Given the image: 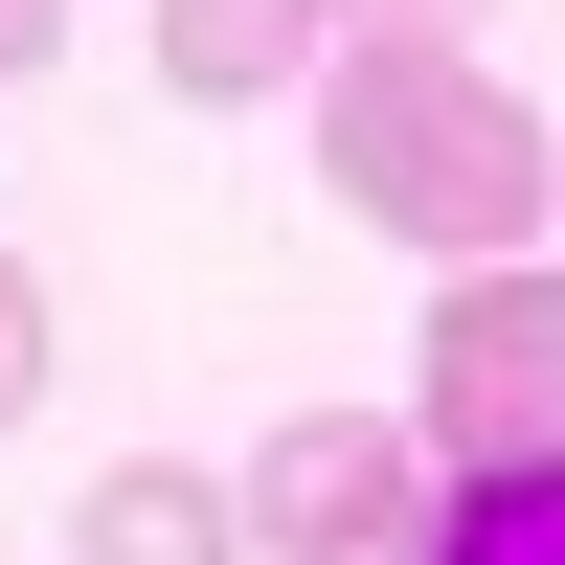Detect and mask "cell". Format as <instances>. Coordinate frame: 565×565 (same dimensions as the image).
Returning a JSON list of instances; mask_svg holds the SVG:
<instances>
[{"instance_id": "1", "label": "cell", "mask_w": 565, "mask_h": 565, "mask_svg": "<svg viewBox=\"0 0 565 565\" xmlns=\"http://www.w3.org/2000/svg\"><path fill=\"white\" fill-rule=\"evenodd\" d=\"M317 159H340V204L385 226V249H430V271H543L565 159L521 136V90H498L476 45H340Z\"/></svg>"}, {"instance_id": "2", "label": "cell", "mask_w": 565, "mask_h": 565, "mask_svg": "<svg viewBox=\"0 0 565 565\" xmlns=\"http://www.w3.org/2000/svg\"><path fill=\"white\" fill-rule=\"evenodd\" d=\"M407 430L452 476H565V271H452L430 362H407Z\"/></svg>"}, {"instance_id": "3", "label": "cell", "mask_w": 565, "mask_h": 565, "mask_svg": "<svg viewBox=\"0 0 565 565\" xmlns=\"http://www.w3.org/2000/svg\"><path fill=\"white\" fill-rule=\"evenodd\" d=\"M452 543V452L385 407H295L249 452V565H430Z\"/></svg>"}, {"instance_id": "4", "label": "cell", "mask_w": 565, "mask_h": 565, "mask_svg": "<svg viewBox=\"0 0 565 565\" xmlns=\"http://www.w3.org/2000/svg\"><path fill=\"white\" fill-rule=\"evenodd\" d=\"M68 565H249V476L136 452V476H90V498H68Z\"/></svg>"}, {"instance_id": "5", "label": "cell", "mask_w": 565, "mask_h": 565, "mask_svg": "<svg viewBox=\"0 0 565 565\" xmlns=\"http://www.w3.org/2000/svg\"><path fill=\"white\" fill-rule=\"evenodd\" d=\"M317 45H340V0H159V90L181 114H249V90H295Z\"/></svg>"}, {"instance_id": "6", "label": "cell", "mask_w": 565, "mask_h": 565, "mask_svg": "<svg viewBox=\"0 0 565 565\" xmlns=\"http://www.w3.org/2000/svg\"><path fill=\"white\" fill-rule=\"evenodd\" d=\"M430 565H565V476H452V543Z\"/></svg>"}, {"instance_id": "7", "label": "cell", "mask_w": 565, "mask_h": 565, "mask_svg": "<svg viewBox=\"0 0 565 565\" xmlns=\"http://www.w3.org/2000/svg\"><path fill=\"white\" fill-rule=\"evenodd\" d=\"M45 362H68V340H45V271L0 249V430H23V407H45Z\"/></svg>"}, {"instance_id": "8", "label": "cell", "mask_w": 565, "mask_h": 565, "mask_svg": "<svg viewBox=\"0 0 565 565\" xmlns=\"http://www.w3.org/2000/svg\"><path fill=\"white\" fill-rule=\"evenodd\" d=\"M340 23H362V45H476L498 0H340Z\"/></svg>"}, {"instance_id": "9", "label": "cell", "mask_w": 565, "mask_h": 565, "mask_svg": "<svg viewBox=\"0 0 565 565\" xmlns=\"http://www.w3.org/2000/svg\"><path fill=\"white\" fill-rule=\"evenodd\" d=\"M45 45H68V0H0V68H45Z\"/></svg>"}]
</instances>
